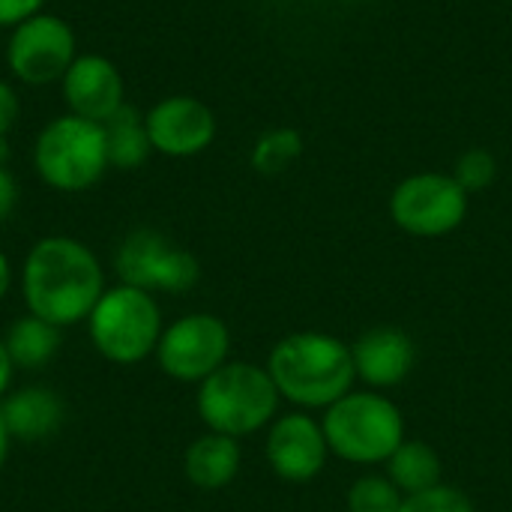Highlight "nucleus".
<instances>
[{"instance_id": "1", "label": "nucleus", "mask_w": 512, "mask_h": 512, "mask_svg": "<svg viewBox=\"0 0 512 512\" xmlns=\"http://www.w3.org/2000/svg\"><path fill=\"white\" fill-rule=\"evenodd\" d=\"M102 291L105 273L87 243L51 234L30 246L21 267V294L30 315L60 330L75 327L90 318Z\"/></svg>"}, {"instance_id": "2", "label": "nucleus", "mask_w": 512, "mask_h": 512, "mask_svg": "<svg viewBox=\"0 0 512 512\" xmlns=\"http://www.w3.org/2000/svg\"><path fill=\"white\" fill-rule=\"evenodd\" d=\"M267 372L282 402L309 414L327 411L357 384L351 345L321 330H300L279 339L267 357Z\"/></svg>"}, {"instance_id": "3", "label": "nucleus", "mask_w": 512, "mask_h": 512, "mask_svg": "<svg viewBox=\"0 0 512 512\" xmlns=\"http://www.w3.org/2000/svg\"><path fill=\"white\" fill-rule=\"evenodd\" d=\"M279 390L267 366L228 360L198 384L195 408L207 432L228 438H249L279 417Z\"/></svg>"}, {"instance_id": "4", "label": "nucleus", "mask_w": 512, "mask_h": 512, "mask_svg": "<svg viewBox=\"0 0 512 512\" xmlns=\"http://www.w3.org/2000/svg\"><path fill=\"white\" fill-rule=\"evenodd\" d=\"M321 429L330 456L360 468L387 465V459L405 441L402 408L378 390L345 393L324 411Z\"/></svg>"}, {"instance_id": "5", "label": "nucleus", "mask_w": 512, "mask_h": 512, "mask_svg": "<svg viewBox=\"0 0 512 512\" xmlns=\"http://www.w3.org/2000/svg\"><path fill=\"white\" fill-rule=\"evenodd\" d=\"M162 330L165 324L156 297L123 282L105 288L87 318L93 348L117 366H135L156 354Z\"/></svg>"}, {"instance_id": "6", "label": "nucleus", "mask_w": 512, "mask_h": 512, "mask_svg": "<svg viewBox=\"0 0 512 512\" xmlns=\"http://www.w3.org/2000/svg\"><path fill=\"white\" fill-rule=\"evenodd\" d=\"M33 168L54 192H84L96 186L111 168L102 123L75 114L54 117L36 135Z\"/></svg>"}, {"instance_id": "7", "label": "nucleus", "mask_w": 512, "mask_h": 512, "mask_svg": "<svg viewBox=\"0 0 512 512\" xmlns=\"http://www.w3.org/2000/svg\"><path fill=\"white\" fill-rule=\"evenodd\" d=\"M114 270L123 285L150 294H183L201 279L198 258L156 228L129 231L114 252Z\"/></svg>"}, {"instance_id": "8", "label": "nucleus", "mask_w": 512, "mask_h": 512, "mask_svg": "<svg viewBox=\"0 0 512 512\" xmlns=\"http://www.w3.org/2000/svg\"><path fill=\"white\" fill-rule=\"evenodd\" d=\"M468 198L471 195L453 180V174L420 171L393 189L390 219L411 237H447L468 219Z\"/></svg>"}, {"instance_id": "9", "label": "nucleus", "mask_w": 512, "mask_h": 512, "mask_svg": "<svg viewBox=\"0 0 512 512\" xmlns=\"http://www.w3.org/2000/svg\"><path fill=\"white\" fill-rule=\"evenodd\" d=\"M231 330L210 312H189L162 330L156 360L159 369L180 384H201L228 363Z\"/></svg>"}, {"instance_id": "10", "label": "nucleus", "mask_w": 512, "mask_h": 512, "mask_svg": "<svg viewBox=\"0 0 512 512\" xmlns=\"http://www.w3.org/2000/svg\"><path fill=\"white\" fill-rule=\"evenodd\" d=\"M78 57L75 30L54 12H39L18 27L6 42V66L21 84H51L66 75Z\"/></svg>"}, {"instance_id": "11", "label": "nucleus", "mask_w": 512, "mask_h": 512, "mask_svg": "<svg viewBox=\"0 0 512 512\" xmlns=\"http://www.w3.org/2000/svg\"><path fill=\"white\" fill-rule=\"evenodd\" d=\"M264 456L273 474L285 483H312L330 459V447L309 411H291L267 426Z\"/></svg>"}, {"instance_id": "12", "label": "nucleus", "mask_w": 512, "mask_h": 512, "mask_svg": "<svg viewBox=\"0 0 512 512\" xmlns=\"http://www.w3.org/2000/svg\"><path fill=\"white\" fill-rule=\"evenodd\" d=\"M150 147L171 159H189L204 153L216 138V114L207 102L177 93L159 99L147 114Z\"/></svg>"}, {"instance_id": "13", "label": "nucleus", "mask_w": 512, "mask_h": 512, "mask_svg": "<svg viewBox=\"0 0 512 512\" xmlns=\"http://www.w3.org/2000/svg\"><path fill=\"white\" fill-rule=\"evenodd\" d=\"M69 114L105 123L126 105V84L114 60L102 54H78L60 78Z\"/></svg>"}, {"instance_id": "14", "label": "nucleus", "mask_w": 512, "mask_h": 512, "mask_svg": "<svg viewBox=\"0 0 512 512\" xmlns=\"http://www.w3.org/2000/svg\"><path fill=\"white\" fill-rule=\"evenodd\" d=\"M354 375L366 390H393L417 366V345L402 327H369L351 345Z\"/></svg>"}, {"instance_id": "15", "label": "nucleus", "mask_w": 512, "mask_h": 512, "mask_svg": "<svg viewBox=\"0 0 512 512\" xmlns=\"http://www.w3.org/2000/svg\"><path fill=\"white\" fill-rule=\"evenodd\" d=\"M240 465H243L240 441L219 435V432H207V435L195 438L183 456L186 480L201 492H219V489L231 486L234 477L240 474Z\"/></svg>"}, {"instance_id": "16", "label": "nucleus", "mask_w": 512, "mask_h": 512, "mask_svg": "<svg viewBox=\"0 0 512 512\" xmlns=\"http://www.w3.org/2000/svg\"><path fill=\"white\" fill-rule=\"evenodd\" d=\"M63 399L45 387H24L3 399L0 417L12 438L18 441H42L54 435L63 423Z\"/></svg>"}, {"instance_id": "17", "label": "nucleus", "mask_w": 512, "mask_h": 512, "mask_svg": "<svg viewBox=\"0 0 512 512\" xmlns=\"http://www.w3.org/2000/svg\"><path fill=\"white\" fill-rule=\"evenodd\" d=\"M384 474L393 480V486L405 498L420 495V492L435 489L438 483H444V465H441L438 450L432 444H426V441H408V438L387 459Z\"/></svg>"}, {"instance_id": "18", "label": "nucleus", "mask_w": 512, "mask_h": 512, "mask_svg": "<svg viewBox=\"0 0 512 512\" xmlns=\"http://www.w3.org/2000/svg\"><path fill=\"white\" fill-rule=\"evenodd\" d=\"M105 129V147H108V165L120 171H135L141 168L153 147L147 138V123L144 114L132 105H123L114 117L102 123Z\"/></svg>"}, {"instance_id": "19", "label": "nucleus", "mask_w": 512, "mask_h": 512, "mask_svg": "<svg viewBox=\"0 0 512 512\" xmlns=\"http://www.w3.org/2000/svg\"><path fill=\"white\" fill-rule=\"evenodd\" d=\"M3 342L15 369H42L45 363L54 360L60 348V327L27 312L24 318H15L9 324Z\"/></svg>"}, {"instance_id": "20", "label": "nucleus", "mask_w": 512, "mask_h": 512, "mask_svg": "<svg viewBox=\"0 0 512 512\" xmlns=\"http://www.w3.org/2000/svg\"><path fill=\"white\" fill-rule=\"evenodd\" d=\"M300 156H303V135L294 126H276L255 138V144L249 150V165L258 174L276 177V174L288 171Z\"/></svg>"}, {"instance_id": "21", "label": "nucleus", "mask_w": 512, "mask_h": 512, "mask_svg": "<svg viewBox=\"0 0 512 512\" xmlns=\"http://www.w3.org/2000/svg\"><path fill=\"white\" fill-rule=\"evenodd\" d=\"M402 492L387 474H363L348 489V512H399Z\"/></svg>"}, {"instance_id": "22", "label": "nucleus", "mask_w": 512, "mask_h": 512, "mask_svg": "<svg viewBox=\"0 0 512 512\" xmlns=\"http://www.w3.org/2000/svg\"><path fill=\"white\" fill-rule=\"evenodd\" d=\"M495 177H498V159H495V153H489L486 147H471V150H465V153L456 159V165H453V180H456L468 195L486 192V189L495 183Z\"/></svg>"}, {"instance_id": "23", "label": "nucleus", "mask_w": 512, "mask_h": 512, "mask_svg": "<svg viewBox=\"0 0 512 512\" xmlns=\"http://www.w3.org/2000/svg\"><path fill=\"white\" fill-rule=\"evenodd\" d=\"M399 512H477L471 498L450 486V483H438L435 489H426L420 495H408L402 498Z\"/></svg>"}, {"instance_id": "24", "label": "nucleus", "mask_w": 512, "mask_h": 512, "mask_svg": "<svg viewBox=\"0 0 512 512\" xmlns=\"http://www.w3.org/2000/svg\"><path fill=\"white\" fill-rule=\"evenodd\" d=\"M39 12H45V0H0V27L12 30Z\"/></svg>"}, {"instance_id": "25", "label": "nucleus", "mask_w": 512, "mask_h": 512, "mask_svg": "<svg viewBox=\"0 0 512 512\" xmlns=\"http://www.w3.org/2000/svg\"><path fill=\"white\" fill-rule=\"evenodd\" d=\"M18 111H21V102H18V93L9 81L0 78V138L9 135V129L15 126L18 120Z\"/></svg>"}, {"instance_id": "26", "label": "nucleus", "mask_w": 512, "mask_h": 512, "mask_svg": "<svg viewBox=\"0 0 512 512\" xmlns=\"http://www.w3.org/2000/svg\"><path fill=\"white\" fill-rule=\"evenodd\" d=\"M15 204H18V183L12 177V171L6 165H0V222L9 219Z\"/></svg>"}, {"instance_id": "27", "label": "nucleus", "mask_w": 512, "mask_h": 512, "mask_svg": "<svg viewBox=\"0 0 512 512\" xmlns=\"http://www.w3.org/2000/svg\"><path fill=\"white\" fill-rule=\"evenodd\" d=\"M12 375H15V363L6 351V342L0 339V399H6L9 387H12Z\"/></svg>"}, {"instance_id": "28", "label": "nucleus", "mask_w": 512, "mask_h": 512, "mask_svg": "<svg viewBox=\"0 0 512 512\" xmlns=\"http://www.w3.org/2000/svg\"><path fill=\"white\" fill-rule=\"evenodd\" d=\"M9 288H12V264H9L6 252L0 249V303L9 294Z\"/></svg>"}, {"instance_id": "29", "label": "nucleus", "mask_w": 512, "mask_h": 512, "mask_svg": "<svg viewBox=\"0 0 512 512\" xmlns=\"http://www.w3.org/2000/svg\"><path fill=\"white\" fill-rule=\"evenodd\" d=\"M9 444H12V435H9V429H6V423H3V417H0V471H3L6 456H9Z\"/></svg>"}, {"instance_id": "30", "label": "nucleus", "mask_w": 512, "mask_h": 512, "mask_svg": "<svg viewBox=\"0 0 512 512\" xmlns=\"http://www.w3.org/2000/svg\"><path fill=\"white\" fill-rule=\"evenodd\" d=\"M6 159H9V144L6 138H0V165H6Z\"/></svg>"}]
</instances>
